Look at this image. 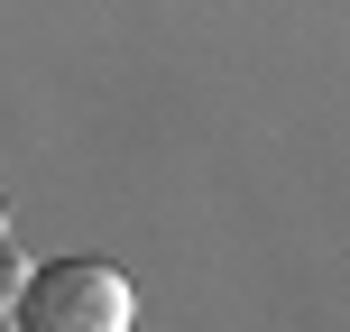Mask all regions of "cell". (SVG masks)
Here are the masks:
<instances>
[{
  "label": "cell",
  "mask_w": 350,
  "mask_h": 332,
  "mask_svg": "<svg viewBox=\"0 0 350 332\" xmlns=\"http://www.w3.org/2000/svg\"><path fill=\"white\" fill-rule=\"evenodd\" d=\"M139 296L111 259H55L18 277V332H129Z\"/></svg>",
  "instance_id": "obj_1"
},
{
  "label": "cell",
  "mask_w": 350,
  "mask_h": 332,
  "mask_svg": "<svg viewBox=\"0 0 350 332\" xmlns=\"http://www.w3.org/2000/svg\"><path fill=\"white\" fill-rule=\"evenodd\" d=\"M0 240H10V203H0Z\"/></svg>",
  "instance_id": "obj_2"
}]
</instances>
